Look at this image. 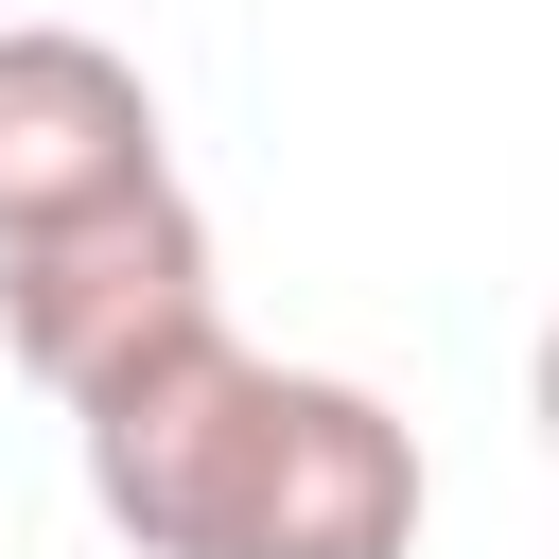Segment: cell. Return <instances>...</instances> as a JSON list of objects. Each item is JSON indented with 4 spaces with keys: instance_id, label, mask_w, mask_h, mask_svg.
I'll use <instances>...</instances> for the list:
<instances>
[{
    "instance_id": "obj_1",
    "label": "cell",
    "mask_w": 559,
    "mask_h": 559,
    "mask_svg": "<svg viewBox=\"0 0 559 559\" xmlns=\"http://www.w3.org/2000/svg\"><path fill=\"white\" fill-rule=\"evenodd\" d=\"M87 507L140 559H419V419L245 349L227 314L70 402Z\"/></svg>"
},
{
    "instance_id": "obj_2",
    "label": "cell",
    "mask_w": 559,
    "mask_h": 559,
    "mask_svg": "<svg viewBox=\"0 0 559 559\" xmlns=\"http://www.w3.org/2000/svg\"><path fill=\"white\" fill-rule=\"evenodd\" d=\"M210 210L175 175L105 192V210H52V227H0V349L52 384V402H105L140 349L210 332Z\"/></svg>"
},
{
    "instance_id": "obj_3",
    "label": "cell",
    "mask_w": 559,
    "mask_h": 559,
    "mask_svg": "<svg viewBox=\"0 0 559 559\" xmlns=\"http://www.w3.org/2000/svg\"><path fill=\"white\" fill-rule=\"evenodd\" d=\"M140 175H175L157 157V87L105 35H70V17H0V227L105 210Z\"/></svg>"
}]
</instances>
